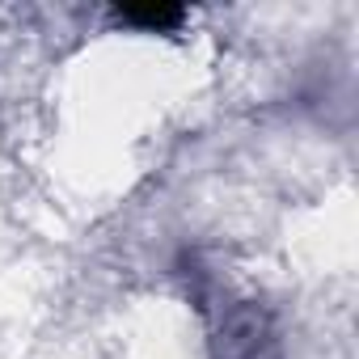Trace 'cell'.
<instances>
[{
  "instance_id": "cell-2",
  "label": "cell",
  "mask_w": 359,
  "mask_h": 359,
  "mask_svg": "<svg viewBox=\"0 0 359 359\" xmlns=\"http://www.w3.org/2000/svg\"><path fill=\"white\" fill-rule=\"evenodd\" d=\"M114 22L127 30H144V34H169L187 22V9H177V5H123V9H114Z\"/></svg>"
},
{
  "instance_id": "cell-1",
  "label": "cell",
  "mask_w": 359,
  "mask_h": 359,
  "mask_svg": "<svg viewBox=\"0 0 359 359\" xmlns=\"http://www.w3.org/2000/svg\"><path fill=\"white\" fill-rule=\"evenodd\" d=\"M212 359H279L271 317L250 300L220 304L212 325Z\"/></svg>"
}]
</instances>
